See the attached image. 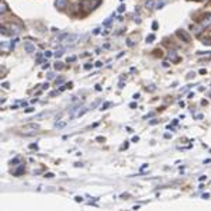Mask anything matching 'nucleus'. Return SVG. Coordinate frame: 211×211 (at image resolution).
I'll return each instance as SVG.
<instances>
[{"mask_svg":"<svg viewBox=\"0 0 211 211\" xmlns=\"http://www.w3.org/2000/svg\"><path fill=\"white\" fill-rule=\"evenodd\" d=\"M80 4H82V7H83L86 11H90V10L94 9V7L98 4V1L97 0H94V1H92V0H82Z\"/></svg>","mask_w":211,"mask_h":211,"instance_id":"1","label":"nucleus"},{"mask_svg":"<svg viewBox=\"0 0 211 211\" xmlns=\"http://www.w3.org/2000/svg\"><path fill=\"white\" fill-rule=\"evenodd\" d=\"M37 130H39V127L37 124H28V125H25V127L23 128L24 134H35Z\"/></svg>","mask_w":211,"mask_h":211,"instance_id":"2","label":"nucleus"},{"mask_svg":"<svg viewBox=\"0 0 211 211\" xmlns=\"http://www.w3.org/2000/svg\"><path fill=\"white\" fill-rule=\"evenodd\" d=\"M176 35H177V37H179L180 39H183V41H184L186 44H187V42H190V35L187 34L186 31H183V30H182V31H177Z\"/></svg>","mask_w":211,"mask_h":211,"instance_id":"3","label":"nucleus"},{"mask_svg":"<svg viewBox=\"0 0 211 211\" xmlns=\"http://www.w3.org/2000/svg\"><path fill=\"white\" fill-rule=\"evenodd\" d=\"M78 38H79V35H68V34H66V37H65V44H66V45L73 44Z\"/></svg>","mask_w":211,"mask_h":211,"instance_id":"4","label":"nucleus"},{"mask_svg":"<svg viewBox=\"0 0 211 211\" xmlns=\"http://www.w3.org/2000/svg\"><path fill=\"white\" fill-rule=\"evenodd\" d=\"M203 27V28H206V27H208V25H211V14H208L206 17V19L201 21V24H200Z\"/></svg>","mask_w":211,"mask_h":211,"instance_id":"5","label":"nucleus"},{"mask_svg":"<svg viewBox=\"0 0 211 211\" xmlns=\"http://www.w3.org/2000/svg\"><path fill=\"white\" fill-rule=\"evenodd\" d=\"M24 49L27 51V52L31 54V52H34V51H35V47L31 44V42H24Z\"/></svg>","mask_w":211,"mask_h":211,"instance_id":"6","label":"nucleus"},{"mask_svg":"<svg viewBox=\"0 0 211 211\" xmlns=\"http://www.w3.org/2000/svg\"><path fill=\"white\" fill-rule=\"evenodd\" d=\"M169 58H170V61L172 62H177L179 61V56H177V54H176V51H169Z\"/></svg>","mask_w":211,"mask_h":211,"instance_id":"7","label":"nucleus"},{"mask_svg":"<svg viewBox=\"0 0 211 211\" xmlns=\"http://www.w3.org/2000/svg\"><path fill=\"white\" fill-rule=\"evenodd\" d=\"M66 3H68V0H56V1H55V4H56L58 9H64V7H66Z\"/></svg>","mask_w":211,"mask_h":211,"instance_id":"8","label":"nucleus"},{"mask_svg":"<svg viewBox=\"0 0 211 211\" xmlns=\"http://www.w3.org/2000/svg\"><path fill=\"white\" fill-rule=\"evenodd\" d=\"M86 111H87V108H86V107H82V110L79 108L78 113H76V117H80V115H83V114L86 113Z\"/></svg>","mask_w":211,"mask_h":211,"instance_id":"9","label":"nucleus"},{"mask_svg":"<svg viewBox=\"0 0 211 211\" xmlns=\"http://www.w3.org/2000/svg\"><path fill=\"white\" fill-rule=\"evenodd\" d=\"M0 11H1V14H4L7 11V6H6L4 1H1V4H0Z\"/></svg>","mask_w":211,"mask_h":211,"instance_id":"10","label":"nucleus"},{"mask_svg":"<svg viewBox=\"0 0 211 211\" xmlns=\"http://www.w3.org/2000/svg\"><path fill=\"white\" fill-rule=\"evenodd\" d=\"M23 172H24V166H20L19 169H17V170L14 172V176H20V175H21Z\"/></svg>","mask_w":211,"mask_h":211,"instance_id":"11","label":"nucleus"},{"mask_svg":"<svg viewBox=\"0 0 211 211\" xmlns=\"http://www.w3.org/2000/svg\"><path fill=\"white\" fill-rule=\"evenodd\" d=\"M64 82H65L64 78H59V79H56V80H55V84H56V86H59V84H62Z\"/></svg>","mask_w":211,"mask_h":211,"instance_id":"12","label":"nucleus"},{"mask_svg":"<svg viewBox=\"0 0 211 211\" xmlns=\"http://www.w3.org/2000/svg\"><path fill=\"white\" fill-rule=\"evenodd\" d=\"M62 54H64V49H58V51H56L54 55L56 56V58H59V56H62Z\"/></svg>","mask_w":211,"mask_h":211,"instance_id":"13","label":"nucleus"},{"mask_svg":"<svg viewBox=\"0 0 211 211\" xmlns=\"http://www.w3.org/2000/svg\"><path fill=\"white\" fill-rule=\"evenodd\" d=\"M66 125V121H62V123H56L55 124V127L56 128H62V127H65Z\"/></svg>","mask_w":211,"mask_h":211,"instance_id":"14","label":"nucleus"},{"mask_svg":"<svg viewBox=\"0 0 211 211\" xmlns=\"http://www.w3.org/2000/svg\"><path fill=\"white\" fill-rule=\"evenodd\" d=\"M64 68V65H62V62H56V64H55V69H56V70H58V69H62Z\"/></svg>","mask_w":211,"mask_h":211,"instance_id":"15","label":"nucleus"},{"mask_svg":"<svg viewBox=\"0 0 211 211\" xmlns=\"http://www.w3.org/2000/svg\"><path fill=\"white\" fill-rule=\"evenodd\" d=\"M110 106H111V103H110V101H107V103H104L103 106H101V110H107Z\"/></svg>","mask_w":211,"mask_h":211,"instance_id":"16","label":"nucleus"},{"mask_svg":"<svg viewBox=\"0 0 211 211\" xmlns=\"http://www.w3.org/2000/svg\"><path fill=\"white\" fill-rule=\"evenodd\" d=\"M203 44L211 45V39H210V38H203Z\"/></svg>","mask_w":211,"mask_h":211,"instance_id":"17","label":"nucleus"},{"mask_svg":"<svg viewBox=\"0 0 211 211\" xmlns=\"http://www.w3.org/2000/svg\"><path fill=\"white\" fill-rule=\"evenodd\" d=\"M147 6L148 7H153V6H156V3L155 1H147Z\"/></svg>","mask_w":211,"mask_h":211,"instance_id":"18","label":"nucleus"},{"mask_svg":"<svg viewBox=\"0 0 211 211\" xmlns=\"http://www.w3.org/2000/svg\"><path fill=\"white\" fill-rule=\"evenodd\" d=\"M47 78H48V80H51V79H54V78H55V73H52V72H49Z\"/></svg>","mask_w":211,"mask_h":211,"instance_id":"19","label":"nucleus"},{"mask_svg":"<svg viewBox=\"0 0 211 211\" xmlns=\"http://www.w3.org/2000/svg\"><path fill=\"white\" fill-rule=\"evenodd\" d=\"M153 38H155L153 35H149V37H148V38H147V41H148V42H152V41H153Z\"/></svg>","mask_w":211,"mask_h":211,"instance_id":"20","label":"nucleus"},{"mask_svg":"<svg viewBox=\"0 0 211 211\" xmlns=\"http://www.w3.org/2000/svg\"><path fill=\"white\" fill-rule=\"evenodd\" d=\"M51 55H52V54H51V52H49V51H47V52H44V56H45V58H49V56H51Z\"/></svg>","mask_w":211,"mask_h":211,"instance_id":"21","label":"nucleus"},{"mask_svg":"<svg viewBox=\"0 0 211 211\" xmlns=\"http://www.w3.org/2000/svg\"><path fill=\"white\" fill-rule=\"evenodd\" d=\"M75 200H76V201H78V203H80V201H83V198H82V197H75Z\"/></svg>","mask_w":211,"mask_h":211,"instance_id":"22","label":"nucleus"},{"mask_svg":"<svg viewBox=\"0 0 211 211\" xmlns=\"http://www.w3.org/2000/svg\"><path fill=\"white\" fill-rule=\"evenodd\" d=\"M30 148H31V149H37V144H31V145H30Z\"/></svg>","mask_w":211,"mask_h":211,"instance_id":"23","label":"nucleus"},{"mask_svg":"<svg viewBox=\"0 0 211 211\" xmlns=\"http://www.w3.org/2000/svg\"><path fill=\"white\" fill-rule=\"evenodd\" d=\"M33 111H34V108H27V110H25V113H33Z\"/></svg>","mask_w":211,"mask_h":211,"instance_id":"24","label":"nucleus"},{"mask_svg":"<svg viewBox=\"0 0 211 211\" xmlns=\"http://www.w3.org/2000/svg\"><path fill=\"white\" fill-rule=\"evenodd\" d=\"M75 59H76L75 56H70V58H68V62H73Z\"/></svg>","mask_w":211,"mask_h":211,"instance_id":"25","label":"nucleus"},{"mask_svg":"<svg viewBox=\"0 0 211 211\" xmlns=\"http://www.w3.org/2000/svg\"><path fill=\"white\" fill-rule=\"evenodd\" d=\"M45 177H54V175H52V173H47V175H45Z\"/></svg>","mask_w":211,"mask_h":211,"instance_id":"26","label":"nucleus"},{"mask_svg":"<svg viewBox=\"0 0 211 211\" xmlns=\"http://www.w3.org/2000/svg\"><path fill=\"white\" fill-rule=\"evenodd\" d=\"M90 68H92V65H90V64H87V65H84V69H90Z\"/></svg>","mask_w":211,"mask_h":211,"instance_id":"27","label":"nucleus"},{"mask_svg":"<svg viewBox=\"0 0 211 211\" xmlns=\"http://www.w3.org/2000/svg\"><path fill=\"white\" fill-rule=\"evenodd\" d=\"M130 107H131V108H135V107H137V104H135V103H131V104H130Z\"/></svg>","mask_w":211,"mask_h":211,"instance_id":"28","label":"nucleus"},{"mask_svg":"<svg viewBox=\"0 0 211 211\" xmlns=\"http://www.w3.org/2000/svg\"><path fill=\"white\" fill-rule=\"evenodd\" d=\"M152 27H153V30H156V28H158V23H153Z\"/></svg>","mask_w":211,"mask_h":211,"instance_id":"29","label":"nucleus"},{"mask_svg":"<svg viewBox=\"0 0 211 211\" xmlns=\"http://www.w3.org/2000/svg\"><path fill=\"white\" fill-rule=\"evenodd\" d=\"M56 94H58V90H55V92H52V93H51V96H56Z\"/></svg>","mask_w":211,"mask_h":211,"instance_id":"30","label":"nucleus"}]
</instances>
